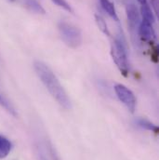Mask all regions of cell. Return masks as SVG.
<instances>
[{
    "instance_id": "obj_13",
    "label": "cell",
    "mask_w": 159,
    "mask_h": 160,
    "mask_svg": "<svg viewBox=\"0 0 159 160\" xmlns=\"http://www.w3.org/2000/svg\"><path fill=\"white\" fill-rule=\"evenodd\" d=\"M0 106H2L3 108H5L8 113H10L12 116L14 117H17V113H16V110L14 109V107L10 104V102L5 98L3 97L1 94H0Z\"/></svg>"
},
{
    "instance_id": "obj_6",
    "label": "cell",
    "mask_w": 159,
    "mask_h": 160,
    "mask_svg": "<svg viewBox=\"0 0 159 160\" xmlns=\"http://www.w3.org/2000/svg\"><path fill=\"white\" fill-rule=\"evenodd\" d=\"M126 12H127V21H128L130 26L135 27L140 22V13H139L137 7L134 4L130 3L127 6Z\"/></svg>"
},
{
    "instance_id": "obj_11",
    "label": "cell",
    "mask_w": 159,
    "mask_h": 160,
    "mask_svg": "<svg viewBox=\"0 0 159 160\" xmlns=\"http://www.w3.org/2000/svg\"><path fill=\"white\" fill-rule=\"evenodd\" d=\"M137 124L139 127H141L142 128H144L146 130H149V131H153L155 133H158L159 128L157 126H156L155 124H153L152 122H150L149 120L145 119V118H138L136 120Z\"/></svg>"
},
{
    "instance_id": "obj_9",
    "label": "cell",
    "mask_w": 159,
    "mask_h": 160,
    "mask_svg": "<svg viewBox=\"0 0 159 160\" xmlns=\"http://www.w3.org/2000/svg\"><path fill=\"white\" fill-rule=\"evenodd\" d=\"M100 3L102 7V8L104 9V11H106V13L112 17L115 21H118V17L116 11V8L114 6V4L110 1V0H100Z\"/></svg>"
},
{
    "instance_id": "obj_15",
    "label": "cell",
    "mask_w": 159,
    "mask_h": 160,
    "mask_svg": "<svg viewBox=\"0 0 159 160\" xmlns=\"http://www.w3.org/2000/svg\"><path fill=\"white\" fill-rule=\"evenodd\" d=\"M151 6L155 9L157 15H158V0H151Z\"/></svg>"
},
{
    "instance_id": "obj_5",
    "label": "cell",
    "mask_w": 159,
    "mask_h": 160,
    "mask_svg": "<svg viewBox=\"0 0 159 160\" xmlns=\"http://www.w3.org/2000/svg\"><path fill=\"white\" fill-rule=\"evenodd\" d=\"M139 34L142 39L146 40V41L152 42L156 39V34H155V30L153 28V24L148 22L142 21L140 23Z\"/></svg>"
},
{
    "instance_id": "obj_18",
    "label": "cell",
    "mask_w": 159,
    "mask_h": 160,
    "mask_svg": "<svg viewBox=\"0 0 159 160\" xmlns=\"http://www.w3.org/2000/svg\"><path fill=\"white\" fill-rule=\"evenodd\" d=\"M10 1H13V0H10ZM14 1H15V0H14Z\"/></svg>"
},
{
    "instance_id": "obj_1",
    "label": "cell",
    "mask_w": 159,
    "mask_h": 160,
    "mask_svg": "<svg viewBox=\"0 0 159 160\" xmlns=\"http://www.w3.org/2000/svg\"><path fill=\"white\" fill-rule=\"evenodd\" d=\"M34 68L41 82L47 88L50 95L56 100V102L64 109L70 110L72 108L71 101L52 70L46 63L40 61L35 62Z\"/></svg>"
},
{
    "instance_id": "obj_7",
    "label": "cell",
    "mask_w": 159,
    "mask_h": 160,
    "mask_svg": "<svg viewBox=\"0 0 159 160\" xmlns=\"http://www.w3.org/2000/svg\"><path fill=\"white\" fill-rule=\"evenodd\" d=\"M138 2L141 5V14L142 16V21L148 22L150 23L155 22V16L153 14V11L151 9V7L149 6L147 0H138Z\"/></svg>"
},
{
    "instance_id": "obj_12",
    "label": "cell",
    "mask_w": 159,
    "mask_h": 160,
    "mask_svg": "<svg viewBox=\"0 0 159 160\" xmlns=\"http://www.w3.org/2000/svg\"><path fill=\"white\" fill-rule=\"evenodd\" d=\"M95 22H96L97 26L99 27V29H100L105 36L110 37V32H109L107 23H106V22L104 21V19H103L101 15L95 14Z\"/></svg>"
},
{
    "instance_id": "obj_4",
    "label": "cell",
    "mask_w": 159,
    "mask_h": 160,
    "mask_svg": "<svg viewBox=\"0 0 159 160\" xmlns=\"http://www.w3.org/2000/svg\"><path fill=\"white\" fill-rule=\"evenodd\" d=\"M115 92L120 102L127 108L131 114H133L137 105V100L133 92L123 84H117L115 86Z\"/></svg>"
},
{
    "instance_id": "obj_10",
    "label": "cell",
    "mask_w": 159,
    "mask_h": 160,
    "mask_svg": "<svg viewBox=\"0 0 159 160\" xmlns=\"http://www.w3.org/2000/svg\"><path fill=\"white\" fill-rule=\"evenodd\" d=\"M22 2L30 10L37 13V14H46L45 8L40 5L37 0H22Z\"/></svg>"
},
{
    "instance_id": "obj_17",
    "label": "cell",
    "mask_w": 159,
    "mask_h": 160,
    "mask_svg": "<svg viewBox=\"0 0 159 160\" xmlns=\"http://www.w3.org/2000/svg\"><path fill=\"white\" fill-rule=\"evenodd\" d=\"M40 160H47V159H46V158H45L43 155H40Z\"/></svg>"
},
{
    "instance_id": "obj_14",
    "label": "cell",
    "mask_w": 159,
    "mask_h": 160,
    "mask_svg": "<svg viewBox=\"0 0 159 160\" xmlns=\"http://www.w3.org/2000/svg\"><path fill=\"white\" fill-rule=\"evenodd\" d=\"M51 1H52L55 5H57L58 7L63 8L64 10H66V11H68V12H70V13H73V9H72L71 6L67 3L66 0H51Z\"/></svg>"
},
{
    "instance_id": "obj_8",
    "label": "cell",
    "mask_w": 159,
    "mask_h": 160,
    "mask_svg": "<svg viewBox=\"0 0 159 160\" xmlns=\"http://www.w3.org/2000/svg\"><path fill=\"white\" fill-rule=\"evenodd\" d=\"M12 148V144L8 139L0 135V159L7 158Z\"/></svg>"
},
{
    "instance_id": "obj_16",
    "label": "cell",
    "mask_w": 159,
    "mask_h": 160,
    "mask_svg": "<svg viewBox=\"0 0 159 160\" xmlns=\"http://www.w3.org/2000/svg\"><path fill=\"white\" fill-rule=\"evenodd\" d=\"M49 151H50V155H51V158H52V159L53 160H61L60 159V158L57 156V154L55 153V150L50 146L49 147Z\"/></svg>"
},
{
    "instance_id": "obj_3",
    "label": "cell",
    "mask_w": 159,
    "mask_h": 160,
    "mask_svg": "<svg viewBox=\"0 0 159 160\" xmlns=\"http://www.w3.org/2000/svg\"><path fill=\"white\" fill-rule=\"evenodd\" d=\"M111 55L118 67L121 74L127 78L128 76V62L125 44L119 39H114L111 43Z\"/></svg>"
},
{
    "instance_id": "obj_2",
    "label": "cell",
    "mask_w": 159,
    "mask_h": 160,
    "mask_svg": "<svg viewBox=\"0 0 159 160\" xmlns=\"http://www.w3.org/2000/svg\"><path fill=\"white\" fill-rule=\"evenodd\" d=\"M58 29L63 42L72 48H77L82 43V35L78 27L67 22H60Z\"/></svg>"
}]
</instances>
